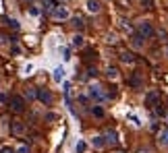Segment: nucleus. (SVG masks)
Instances as JSON below:
<instances>
[{"label": "nucleus", "instance_id": "f257e3e1", "mask_svg": "<svg viewBox=\"0 0 168 153\" xmlns=\"http://www.w3.org/2000/svg\"><path fill=\"white\" fill-rule=\"evenodd\" d=\"M8 106H10L13 112L21 114V112L25 110V99H23L21 95H13V97H8Z\"/></svg>", "mask_w": 168, "mask_h": 153}, {"label": "nucleus", "instance_id": "f03ea898", "mask_svg": "<svg viewBox=\"0 0 168 153\" xmlns=\"http://www.w3.org/2000/svg\"><path fill=\"white\" fill-rule=\"evenodd\" d=\"M137 31H139V38H152L154 35V27H152V23H147V21H141L139 25H137Z\"/></svg>", "mask_w": 168, "mask_h": 153}, {"label": "nucleus", "instance_id": "7ed1b4c3", "mask_svg": "<svg viewBox=\"0 0 168 153\" xmlns=\"http://www.w3.org/2000/svg\"><path fill=\"white\" fill-rule=\"evenodd\" d=\"M52 17H54V19H60V21L69 19V10H67V6H60V4H56V6L52 8Z\"/></svg>", "mask_w": 168, "mask_h": 153}, {"label": "nucleus", "instance_id": "20e7f679", "mask_svg": "<svg viewBox=\"0 0 168 153\" xmlns=\"http://www.w3.org/2000/svg\"><path fill=\"white\" fill-rule=\"evenodd\" d=\"M36 97H38L40 102H44L46 106H50V104H52V99H54V97H52V93H50L48 89H38V95H36Z\"/></svg>", "mask_w": 168, "mask_h": 153}, {"label": "nucleus", "instance_id": "39448f33", "mask_svg": "<svg viewBox=\"0 0 168 153\" xmlns=\"http://www.w3.org/2000/svg\"><path fill=\"white\" fill-rule=\"evenodd\" d=\"M10 132H13L15 137H21V135L25 132V124H23V122H19V120L10 122Z\"/></svg>", "mask_w": 168, "mask_h": 153}, {"label": "nucleus", "instance_id": "423d86ee", "mask_svg": "<svg viewBox=\"0 0 168 153\" xmlns=\"http://www.w3.org/2000/svg\"><path fill=\"white\" fill-rule=\"evenodd\" d=\"M121 60L125 62V64H133L135 62V56H133V52H121Z\"/></svg>", "mask_w": 168, "mask_h": 153}, {"label": "nucleus", "instance_id": "0eeeda50", "mask_svg": "<svg viewBox=\"0 0 168 153\" xmlns=\"http://www.w3.org/2000/svg\"><path fill=\"white\" fill-rule=\"evenodd\" d=\"M87 10L89 13H100V2L98 0H87Z\"/></svg>", "mask_w": 168, "mask_h": 153}, {"label": "nucleus", "instance_id": "6e6552de", "mask_svg": "<svg viewBox=\"0 0 168 153\" xmlns=\"http://www.w3.org/2000/svg\"><path fill=\"white\" fill-rule=\"evenodd\" d=\"M106 143L112 145V147L116 145V132H114V130H108V132H106Z\"/></svg>", "mask_w": 168, "mask_h": 153}, {"label": "nucleus", "instance_id": "1a4fd4ad", "mask_svg": "<svg viewBox=\"0 0 168 153\" xmlns=\"http://www.w3.org/2000/svg\"><path fill=\"white\" fill-rule=\"evenodd\" d=\"M75 48H81L83 46V35H73V41H71Z\"/></svg>", "mask_w": 168, "mask_h": 153}, {"label": "nucleus", "instance_id": "9d476101", "mask_svg": "<svg viewBox=\"0 0 168 153\" xmlns=\"http://www.w3.org/2000/svg\"><path fill=\"white\" fill-rule=\"evenodd\" d=\"M106 73H108V79H116V76H118V68H116V66H108Z\"/></svg>", "mask_w": 168, "mask_h": 153}, {"label": "nucleus", "instance_id": "9b49d317", "mask_svg": "<svg viewBox=\"0 0 168 153\" xmlns=\"http://www.w3.org/2000/svg\"><path fill=\"white\" fill-rule=\"evenodd\" d=\"M62 79H64V68H56V71H54V81L60 83Z\"/></svg>", "mask_w": 168, "mask_h": 153}, {"label": "nucleus", "instance_id": "f8f14e48", "mask_svg": "<svg viewBox=\"0 0 168 153\" xmlns=\"http://www.w3.org/2000/svg\"><path fill=\"white\" fill-rule=\"evenodd\" d=\"M91 114L95 116V118H104V110H102L100 106H93V108H91Z\"/></svg>", "mask_w": 168, "mask_h": 153}, {"label": "nucleus", "instance_id": "ddd939ff", "mask_svg": "<svg viewBox=\"0 0 168 153\" xmlns=\"http://www.w3.org/2000/svg\"><path fill=\"white\" fill-rule=\"evenodd\" d=\"M129 85H133L135 89H141V81H139L137 76H131V79H129Z\"/></svg>", "mask_w": 168, "mask_h": 153}, {"label": "nucleus", "instance_id": "4468645a", "mask_svg": "<svg viewBox=\"0 0 168 153\" xmlns=\"http://www.w3.org/2000/svg\"><path fill=\"white\" fill-rule=\"evenodd\" d=\"M25 95H27V99H36V95H38V89H33V87H29V89L25 91Z\"/></svg>", "mask_w": 168, "mask_h": 153}, {"label": "nucleus", "instance_id": "2eb2a0df", "mask_svg": "<svg viewBox=\"0 0 168 153\" xmlns=\"http://www.w3.org/2000/svg\"><path fill=\"white\" fill-rule=\"evenodd\" d=\"M160 145H168V128L160 132Z\"/></svg>", "mask_w": 168, "mask_h": 153}, {"label": "nucleus", "instance_id": "dca6fc26", "mask_svg": "<svg viewBox=\"0 0 168 153\" xmlns=\"http://www.w3.org/2000/svg\"><path fill=\"white\" fill-rule=\"evenodd\" d=\"M93 147H95V149H102V147H104V139H102V137H95V139H93Z\"/></svg>", "mask_w": 168, "mask_h": 153}, {"label": "nucleus", "instance_id": "f3484780", "mask_svg": "<svg viewBox=\"0 0 168 153\" xmlns=\"http://www.w3.org/2000/svg\"><path fill=\"white\" fill-rule=\"evenodd\" d=\"M158 97H160V95H158V93H149V95H147V104H149V106H152V104H154V102H156V99H158Z\"/></svg>", "mask_w": 168, "mask_h": 153}, {"label": "nucleus", "instance_id": "a211bd4d", "mask_svg": "<svg viewBox=\"0 0 168 153\" xmlns=\"http://www.w3.org/2000/svg\"><path fill=\"white\" fill-rule=\"evenodd\" d=\"M0 104H2V106H6V104H8V95H6L4 91L0 93Z\"/></svg>", "mask_w": 168, "mask_h": 153}, {"label": "nucleus", "instance_id": "6ab92c4d", "mask_svg": "<svg viewBox=\"0 0 168 153\" xmlns=\"http://www.w3.org/2000/svg\"><path fill=\"white\" fill-rule=\"evenodd\" d=\"M141 4H143L145 8H154V0H141Z\"/></svg>", "mask_w": 168, "mask_h": 153}, {"label": "nucleus", "instance_id": "aec40b11", "mask_svg": "<svg viewBox=\"0 0 168 153\" xmlns=\"http://www.w3.org/2000/svg\"><path fill=\"white\" fill-rule=\"evenodd\" d=\"M77 153H85V143H83V141L77 143Z\"/></svg>", "mask_w": 168, "mask_h": 153}, {"label": "nucleus", "instance_id": "412c9836", "mask_svg": "<svg viewBox=\"0 0 168 153\" xmlns=\"http://www.w3.org/2000/svg\"><path fill=\"white\" fill-rule=\"evenodd\" d=\"M15 153H29V147H25V145H23V147H19Z\"/></svg>", "mask_w": 168, "mask_h": 153}, {"label": "nucleus", "instance_id": "4be33fe9", "mask_svg": "<svg viewBox=\"0 0 168 153\" xmlns=\"http://www.w3.org/2000/svg\"><path fill=\"white\" fill-rule=\"evenodd\" d=\"M8 25H10V27H13V29H17V27H19V23H17V21H15V19H10V21H8Z\"/></svg>", "mask_w": 168, "mask_h": 153}, {"label": "nucleus", "instance_id": "5701e85b", "mask_svg": "<svg viewBox=\"0 0 168 153\" xmlns=\"http://www.w3.org/2000/svg\"><path fill=\"white\" fill-rule=\"evenodd\" d=\"M6 39H8L6 35H2V33H0V43H6Z\"/></svg>", "mask_w": 168, "mask_h": 153}, {"label": "nucleus", "instance_id": "b1692460", "mask_svg": "<svg viewBox=\"0 0 168 153\" xmlns=\"http://www.w3.org/2000/svg\"><path fill=\"white\" fill-rule=\"evenodd\" d=\"M0 153H15V151H13V149H8V147H4V149H2Z\"/></svg>", "mask_w": 168, "mask_h": 153}, {"label": "nucleus", "instance_id": "393cba45", "mask_svg": "<svg viewBox=\"0 0 168 153\" xmlns=\"http://www.w3.org/2000/svg\"><path fill=\"white\" fill-rule=\"evenodd\" d=\"M164 54H166V56H168V46H166V48H164Z\"/></svg>", "mask_w": 168, "mask_h": 153}, {"label": "nucleus", "instance_id": "a878e982", "mask_svg": "<svg viewBox=\"0 0 168 153\" xmlns=\"http://www.w3.org/2000/svg\"><path fill=\"white\" fill-rule=\"evenodd\" d=\"M114 153H123V151H114Z\"/></svg>", "mask_w": 168, "mask_h": 153}]
</instances>
